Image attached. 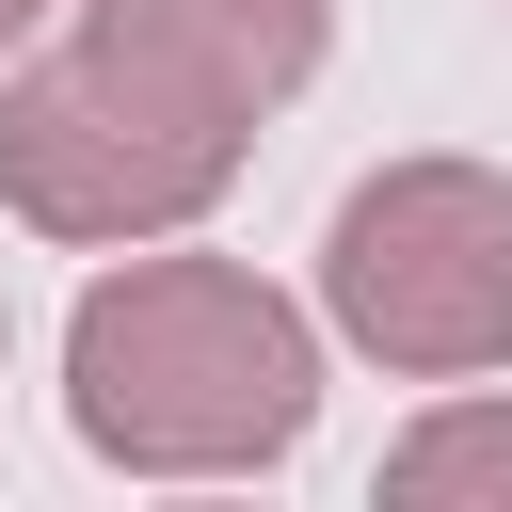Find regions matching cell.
Instances as JSON below:
<instances>
[{
  "label": "cell",
  "mask_w": 512,
  "mask_h": 512,
  "mask_svg": "<svg viewBox=\"0 0 512 512\" xmlns=\"http://www.w3.org/2000/svg\"><path fill=\"white\" fill-rule=\"evenodd\" d=\"M320 416V320L240 256H160L80 288L64 320V432L128 480H256Z\"/></svg>",
  "instance_id": "obj_1"
},
{
  "label": "cell",
  "mask_w": 512,
  "mask_h": 512,
  "mask_svg": "<svg viewBox=\"0 0 512 512\" xmlns=\"http://www.w3.org/2000/svg\"><path fill=\"white\" fill-rule=\"evenodd\" d=\"M80 32H96V48H128L144 80H176L192 112L272 128V112L320 80L336 0H80Z\"/></svg>",
  "instance_id": "obj_4"
},
{
  "label": "cell",
  "mask_w": 512,
  "mask_h": 512,
  "mask_svg": "<svg viewBox=\"0 0 512 512\" xmlns=\"http://www.w3.org/2000/svg\"><path fill=\"white\" fill-rule=\"evenodd\" d=\"M384 496H400V512H512V400H496V384H448V400L384 448Z\"/></svg>",
  "instance_id": "obj_5"
},
{
  "label": "cell",
  "mask_w": 512,
  "mask_h": 512,
  "mask_svg": "<svg viewBox=\"0 0 512 512\" xmlns=\"http://www.w3.org/2000/svg\"><path fill=\"white\" fill-rule=\"evenodd\" d=\"M240 144H256V128L192 112L176 80H144V64L96 48V32H64V48H32V64L0 80V208H16L32 240H64V256L192 240V224L224 208Z\"/></svg>",
  "instance_id": "obj_2"
},
{
  "label": "cell",
  "mask_w": 512,
  "mask_h": 512,
  "mask_svg": "<svg viewBox=\"0 0 512 512\" xmlns=\"http://www.w3.org/2000/svg\"><path fill=\"white\" fill-rule=\"evenodd\" d=\"M0 352H16V320H0Z\"/></svg>",
  "instance_id": "obj_7"
},
{
  "label": "cell",
  "mask_w": 512,
  "mask_h": 512,
  "mask_svg": "<svg viewBox=\"0 0 512 512\" xmlns=\"http://www.w3.org/2000/svg\"><path fill=\"white\" fill-rule=\"evenodd\" d=\"M320 320L384 384H496L512 368V176L384 160L320 224Z\"/></svg>",
  "instance_id": "obj_3"
},
{
  "label": "cell",
  "mask_w": 512,
  "mask_h": 512,
  "mask_svg": "<svg viewBox=\"0 0 512 512\" xmlns=\"http://www.w3.org/2000/svg\"><path fill=\"white\" fill-rule=\"evenodd\" d=\"M32 16H48V0H0V48H16V32H32Z\"/></svg>",
  "instance_id": "obj_6"
}]
</instances>
